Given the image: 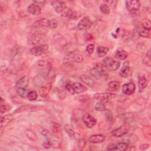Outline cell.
Instances as JSON below:
<instances>
[{
	"mask_svg": "<svg viewBox=\"0 0 151 151\" xmlns=\"http://www.w3.org/2000/svg\"><path fill=\"white\" fill-rule=\"evenodd\" d=\"M109 50V49L107 47L99 46L97 48V54L99 57H103L107 54Z\"/></svg>",
	"mask_w": 151,
	"mask_h": 151,
	"instance_id": "cell-24",
	"label": "cell"
},
{
	"mask_svg": "<svg viewBox=\"0 0 151 151\" xmlns=\"http://www.w3.org/2000/svg\"><path fill=\"white\" fill-rule=\"evenodd\" d=\"M138 34L140 37L149 38L151 35V29H146L142 27H140L138 29Z\"/></svg>",
	"mask_w": 151,
	"mask_h": 151,
	"instance_id": "cell-23",
	"label": "cell"
},
{
	"mask_svg": "<svg viewBox=\"0 0 151 151\" xmlns=\"http://www.w3.org/2000/svg\"><path fill=\"white\" fill-rule=\"evenodd\" d=\"M80 78L84 84L88 85L90 87H92L94 84V80L90 76L87 74H83L80 76Z\"/></svg>",
	"mask_w": 151,
	"mask_h": 151,
	"instance_id": "cell-20",
	"label": "cell"
},
{
	"mask_svg": "<svg viewBox=\"0 0 151 151\" xmlns=\"http://www.w3.org/2000/svg\"><path fill=\"white\" fill-rule=\"evenodd\" d=\"M143 63L146 65L150 67L151 65V60H150V50L146 53V55L143 59Z\"/></svg>",
	"mask_w": 151,
	"mask_h": 151,
	"instance_id": "cell-30",
	"label": "cell"
},
{
	"mask_svg": "<svg viewBox=\"0 0 151 151\" xmlns=\"http://www.w3.org/2000/svg\"><path fill=\"white\" fill-rule=\"evenodd\" d=\"M65 88L66 90L71 94H74V92L73 91L72 86H71V82H68L65 85Z\"/></svg>",
	"mask_w": 151,
	"mask_h": 151,
	"instance_id": "cell-40",
	"label": "cell"
},
{
	"mask_svg": "<svg viewBox=\"0 0 151 151\" xmlns=\"http://www.w3.org/2000/svg\"><path fill=\"white\" fill-rule=\"evenodd\" d=\"M82 54L76 49L70 52L67 53L63 59V63L65 65H70L73 63H80L83 61Z\"/></svg>",
	"mask_w": 151,
	"mask_h": 151,
	"instance_id": "cell-1",
	"label": "cell"
},
{
	"mask_svg": "<svg viewBox=\"0 0 151 151\" xmlns=\"http://www.w3.org/2000/svg\"><path fill=\"white\" fill-rule=\"evenodd\" d=\"M0 110H1V113L2 114V113H4L5 112H6L8 110H10V107L9 106L6 105V104H1Z\"/></svg>",
	"mask_w": 151,
	"mask_h": 151,
	"instance_id": "cell-39",
	"label": "cell"
},
{
	"mask_svg": "<svg viewBox=\"0 0 151 151\" xmlns=\"http://www.w3.org/2000/svg\"><path fill=\"white\" fill-rule=\"evenodd\" d=\"M128 54L127 52L122 49L117 50L115 52V57L121 60H124L127 58Z\"/></svg>",
	"mask_w": 151,
	"mask_h": 151,
	"instance_id": "cell-22",
	"label": "cell"
},
{
	"mask_svg": "<svg viewBox=\"0 0 151 151\" xmlns=\"http://www.w3.org/2000/svg\"><path fill=\"white\" fill-rule=\"evenodd\" d=\"M27 9L28 12L34 15H38L41 12V9L40 6L35 3L31 4L28 6Z\"/></svg>",
	"mask_w": 151,
	"mask_h": 151,
	"instance_id": "cell-15",
	"label": "cell"
},
{
	"mask_svg": "<svg viewBox=\"0 0 151 151\" xmlns=\"http://www.w3.org/2000/svg\"><path fill=\"white\" fill-rule=\"evenodd\" d=\"M71 86L74 94L82 93L87 90V87L80 82H71Z\"/></svg>",
	"mask_w": 151,
	"mask_h": 151,
	"instance_id": "cell-11",
	"label": "cell"
},
{
	"mask_svg": "<svg viewBox=\"0 0 151 151\" xmlns=\"http://www.w3.org/2000/svg\"><path fill=\"white\" fill-rule=\"evenodd\" d=\"M128 144L124 142H120L118 143L110 144L108 145L106 150H126L128 149Z\"/></svg>",
	"mask_w": 151,
	"mask_h": 151,
	"instance_id": "cell-8",
	"label": "cell"
},
{
	"mask_svg": "<svg viewBox=\"0 0 151 151\" xmlns=\"http://www.w3.org/2000/svg\"><path fill=\"white\" fill-rule=\"evenodd\" d=\"M25 134H26L27 136L29 139H31V140H36V139H37L36 134L34 133V132H32V131H31V130H28L26 131Z\"/></svg>",
	"mask_w": 151,
	"mask_h": 151,
	"instance_id": "cell-37",
	"label": "cell"
},
{
	"mask_svg": "<svg viewBox=\"0 0 151 151\" xmlns=\"http://www.w3.org/2000/svg\"><path fill=\"white\" fill-rule=\"evenodd\" d=\"M45 79H46V77L44 76V75H39V76H37L35 78V80H34V81H35V83L37 86H39V85H43L45 81Z\"/></svg>",
	"mask_w": 151,
	"mask_h": 151,
	"instance_id": "cell-28",
	"label": "cell"
},
{
	"mask_svg": "<svg viewBox=\"0 0 151 151\" xmlns=\"http://www.w3.org/2000/svg\"><path fill=\"white\" fill-rule=\"evenodd\" d=\"M104 139H105V137L104 135L94 134V135L91 136L89 137L88 140L91 143H99L103 142Z\"/></svg>",
	"mask_w": 151,
	"mask_h": 151,
	"instance_id": "cell-19",
	"label": "cell"
},
{
	"mask_svg": "<svg viewBox=\"0 0 151 151\" xmlns=\"http://www.w3.org/2000/svg\"><path fill=\"white\" fill-rule=\"evenodd\" d=\"M64 128L65 130V132H67V133L68 134V135L70 136V138H73L75 136V132L73 130V129L72 128V127L69 125V124H65L64 126Z\"/></svg>",
	"mask_w": 151,
	"mask_h": 151,
	"instance_id": "cell-29",
	"label": "cell"
},
{
	"mask_svg": "<svg viewBox=\"0 0 151 151\" xmlns=\"http://www.w3.org/2000/svg\"><path fill=\"white\" fill-rule=\"evenodd\" d=\"M104 66L100 63L96 64L91 70V76L96 79H100L104 74Z\"/></svg>",
	"mask_w": 151,
	"mask_h": 151,
	"instance_id": "cell-2",
	"label": "cell"
},
{
	"mask_svg": "<svg viewBox=\"0 0 151 151\" xmlns=\"http://www.w3.org/2000/svg\"><path fill=\"white\" fill-rule=\"evenodd\" d=\"M135 88V84L132 82H129L123 85L122 91L124 94L131 95L134 92Z\"/></svg>",
	"mask_w": 151,
	"mask_h": 151,
	"instance_id": "cell-12",
	"label": "cell"
},
{
	"mask_svg": "<svg viewBox=\"0 0 151 151\" xmlns=\"http://www.w3.org/2000/svg\"><path fill=\"white\" fill-rule=\"evenodd\" d=\"M51 5L52 6L55 11L57 13L63 12L65 8V4L63 1H54L51 2Z\"/></svg>",
	"mask_w": 151,
	"mask_h": 151,
	"instance_id": "cell-13",
	"label": "cell"
},
{
	"mask_svg": "<svg viewBox=\"0 0 151 151\" xmlns=\"http://www.w3.org/2000/svg\"><path fill=\"white\" fill-rule=\"evenodd\" d=\"M44 41V38L42 35L39 34H35L32 35V42L33 44H39Z\"/></svg>",
	"mask_w": 151,
	"mask_h": 151,
	"instance_id": "cell-25",
	"label": "cell"
},
{
	"mask_svg": "<svg viewBox=\"0 0 151 151\" xmlns=\"http://www.w3.org/2000/svg\"><path fill=\"white\" fill-rule=\"evenodd\" d=\"M148 84V81L147 78L144 76H139V79H138V85H139V88L140 90V91H142L144 88H145Z\"/></svg>",
	"mask_w": 151,
	"mask_h": 151,
	"instance_id": "cell-21",
	"label": "cell"
},
{
	"mask_svg": "<svg viewBox=\"0 0 151 151\" xmlns=\"http://www.w3.org/2000/svg\"><path fill=\"white\" fill-rule=\"evenodd\" d=\"M83 122L88 128L93 127L96 123V119L88 113H86L82 117Z\"/></svg>",
	"mask_w": 151,
	"mask_h": 151,
	"instance_id": "cell-7",
	"label": "cell"
},
{
	"mask_svg": "<svg viewBox=\"0 0 151 151\" xmlns=\"http://www.w3.org/2000/svg\"><path fill=\"white\" fill-rule=\"evenodd\" d=\"M17 94L21 97L22 98H25L27 97L28 94V91L25 89V88H17Z\"/></svg>",
	"mask_w": 151,
	"mask_h": 151,
	"instance_id": "cell-31",
	"label": "cell"
},
{
	"mask_svg": "<svg viewBox=\"0 0 151 151\" xmlns=\"http://www.w3.org/2000/svg\"><path fill=\"white\" fill-rule=\"evenodd\" d=\"M104 117L105 119L107 122H110L113 119V114L110 110H105V114H104Z\"/></svg>",
	"mask_w": 151,
	"mask_h": 151,
	"instance_id": "cell-36",
	"label": "cell"
},
{
	"mask_svg": "<svg viewBox=\"0 0 151 151\" xmlns=\"http://www.w3.org/2000/svg\"><path fill=\"white\" fill-rule=\"evenodd\" d=\"M48 50V45L44 44L41 45H38L34 47H32L30 49V53L35 56H40L41 55L44 51Z\"/></svg>",
	"mask_w": 151,
	"mask_h": 151,
	"instance_id": "cell-10",
	"label": "cell"
},
{
	"mask_svg": "<svg viewBox=\"0 0 151 151\" xmlns=\"http://www.w3.org/2000/svg\"><path fill=\"white\" fill-rule=\"evenodd\" d=\"M115 97V95L110 93H97L94 95V98L97 100L106 102Z\"/></svg>",
	"mask_w": 151,
	"mask_h": 151,
	"instance_id": "cell-6",
	"label": "cell"
},
{
	"mask_svg": "<svg viewBox=\"0 0 151 151\" xmlns=\"http://www.w3.org/2000/svg\"><path fill=\"white\" fill-rule=\"evenodd\" d=\"M109 87L112 91H117L120 88V83L116 81H111L109 83Z\"/></svg>",
	"mask_w": 151,
	"mask_h": 151,
	"instance_id": "cell-26",
	"label": "cell"
},
{
	"mask_svg": "<svg viewBox=\"0 0 151 151\" xmlns=\"http://www.w3.org/2000/svg\"><path fill=\"white\" fill-rule=\"evenodd\" d=\"M94 109L98 111H103L106 110V106L104 104V103L101 101H97L95 106H94Z\"/></svg>",
	"mask_w": 151,
	"mask_h": 151,
	"instance_id": "cell-27",
	"label": "cell"
},
{
	"mask_svg": "<svg viewBox=\"0 0 151 151\" xmlns=\"http://www.w3.org/2000/svg\"><path fill=\"white\" fill-rule=\"evenodd\" d=\"M49 19L47 18H41L36 21L32 24V27L34 28H40L41 27H48Z\"/></svg>",
	"mask_w": 151,
	"mask_h": 151,
	"instance_id": "cell-17",
	"label": "cell"
},
{
	"mask_svg": "<svg viewBox=\"0 0 151 151\" xmlns=\"http://www.w3.org/2000/svg\"><path fill=\"white\" fill-rule=\"evenodd\" d=\"M120 76L122 77H127L129 76L130 73V68L129 65V63L128 61L124 62L123 67L120 71Z\"/></svg>",
	"mask_w": 151,
	"mask_h": 151,
	"instance_id": "cell-16",
	"label": "cell"
},
{
	"mask_svg": "<svg viewBox=\"0 0 151 151\" xmlns=\"http://www.w3.org/2000/svg\"><path fill=\"white\" fill-rule=\"evenodd\" d=\"M141 3L139 0H129L126 1V6L127 10L131 12L138 11L140 8Z\"/></svg>",
	"mask_w": 151,
	"mask_h": 151,
	"instance_id": "cell-4",
	"label": "cell"
},
{
	"mask_svg": "<svg viewBox=\"0 0 151 151\" xmlns=\"http://www.w3.org/2000/svg\"><path fill=\"white\" fill-rule=\"evenodd\" d=\"M61 130V126H60V124H58V123H55L53 125V127H52V131L54 133H58L60 132Z\"/></svg>",
	"mask_w": 151,
	"mask_h": 151,
	"instance_id": "cell-41",
	"label": "cell"
},
{
	"mask_svg": "<svg viewBox=\"0 0 151 151\" xmlns=\"http://www.w3.org/2000/svg\"><path fill=\"white\" fill-rule=\"evenodd\" d=\"M34 3L37 4V5H44V4L45 3V1H34Z\"/></svg>",
	"mask_w": 151,
	"mask_h": 151,
	"instance_id": "cell-43",
	"label": "cell"
},
{
	"mask_svg": "<svg viewBox=\"0 0 151 151\" xmlns=\"http://www.w3.org/2000/svg\"><path fill=\"white\" fill-rule=\"evenodd\" d=\"M141 27L150 30V21L149 19H143L141 22Z\"/></svg>",
	"mask_w": 151,
	"mask_h": 151,
	"instance_id": "cell-32",
	"label": "cell"
},
{
	"mask_svg": "<svg viewBox=\"0 0 151 151\" xmlns=\"http://www.w3.org/2000/svg\"><path fill=\"white\" fill-rule=\"evenodd\" d=\"M94 46L92 44H90L87 45V46L86 47V51L88 54H91L94 51Z\"/></svg>",
	"mask_w": 151,
	"mask_h": 151,
	"instance_id": "cell-38",
	"label": "cell"
},
{
	"mask_svg": "<svg viewBox=\"0 0 151 151\" xmlns=\"http://www.w3.org/2000/svg\"><path fill=\"white\" fill-rule=\"evenodd\" d=\"M91 22L88 16L83 17L78 22L77 24V28L80 30H85L89 28L91 26Z\"/></svg>",
	"mask_w": 151,
	"mask_h": 151,
	"instance_id": "cell-9",
	"label": "cell"
},
{
	"mask_svg": "<svg viewBox=\"0 0 151 151\" xmlns=\"http://www.w3.org/2000/svg\"><path fill=\"white\" fill-rule=\"evenodd\" d=\"M103 65L110 71H115L119 68L120 63L111 58L107 57L103 60Z\"/></svg>",
	"mask_w": 151,
	"mask_h": 151,
	"instance_id": "cell-3",
	"label": "cell"
},
{
	"mask_svg": "<svg viewBox=\"0 0 151 151\" xmlns=\"http://www.w3.org/2000/svg\"><path fill=\"white\" fill-rule=\"evenodd\" d=\"M51 88V83L49 82L41 86L39 90V93L41 97L47 96Z\"/></svg>",
	"mask_w": 151,
	"mask_h": 151,
	"instance_id": "cell-14",
	"label": "cell"
},
{
	"mask_svg": "<svg viewBox=\"0 0 151 151\" xmlns=\"http://www.w3.org/2000/svg\"><path fill=\"white\" fill-rule=\"evenodd\" d=\"M85 144H86V142H85L83 140H80V142H78V147H84V146L85 145Z\"/></svg>",
	"mask_w": 151,
	"mask_h": 151,
	"instance_id": "cell-42",
	"label": "cell"
},
{
	"mask_svg": "<svg viewBox=\"0 0 151 151\" xmlns=\"http://www.w3.org/2000/svg\"><path fill=\"white\" fill-rule=\"evenodd\" d=\"M58 25V21L55 19H52L51 20H49L48 27L50 29H55L57 27Z\"/></svg>",
	"mask_w": 151,
	"mask_h": 151,
	"instance_id": "cell-34",
	"label": "cell"
},
{
	"mask_svg": "<svg viewBox=\"0 0 151 151\" xmlns=\"http://www.w3.org/2000/svg\"><path fill=\"white\" fill-rule=\"evenodd\" d=\"M100 10L103 14L106 15H107L110 13V8L109 6L105 4H101V5L100 6Z\"/></svg>",
	"mask_w": 151,
	"mask_h": 151,
	"instance_id": "cell-33",
	"label": "cell"
},
{
	"mask_svg": "<svg viewBox=\"0 0 151 151\" xmlns=\"http://www.w3.org/2000/svg\"><path fill=\"white\" fill-rule=\"evenodd\" d=\"M37 96H38V94L35 91H29L27 98L29 100L33 101L37 99Z\"/></svg>",
	"mask_w": 151,
	"mask_h": 151,
	"instance_id": "cell-35",
	"label": "cell"
},
{
	"mask_svg": "<svg viewBox=\"0 0 151 151\" xmlns=\"http://www.w3.org/2000/svg\"><path fill=\"white\" fill-rule=\"evenodd\" d=\"M129 130V125L126 123L120 127L113 130L111 132V134L116 137H120L126 134Z\"/></svg>",
	"mask_w": 151,
	"mask_h": 151,
	"instance_id": "cell-5",
	"label": "cell"
},
{
	"mask_svg": "<svg viewBox=\"0 0 151 151\" xmlns=\"http://www.w3.org/2000/svg\"><path fill=\"white\" fill-rule=\"evenodd\" d=\"M29 83V78L27 76H23L21 77L16 83L17 88H26Z\"/></svg>",
	"mask_w": 151,
	"mask_h": 151,
	"instance_id": "cell-18",
	"label": "cell"
}]
</instances>
